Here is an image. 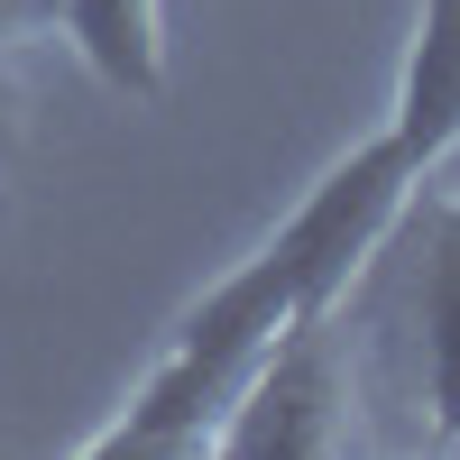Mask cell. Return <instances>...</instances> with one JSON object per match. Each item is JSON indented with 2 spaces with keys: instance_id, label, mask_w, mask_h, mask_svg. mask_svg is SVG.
<instances>
[{
  "instance_id": "cell-3",
  "label": "cell",
  "mask_w": 460,
  "mask_h": 460,
  "mask_svg": "<svg viewBox=\"0 0 460 460\" xmlns=\"http://www.w3.org/2000/svg\"><path fill=\"white\" fill-rule=\"evenodd\" d=\"M414 184H424V166L396 147V129H377L341 166H323V184L277 221V240H267V258L286 267L295 304H341V295H350V277L387 249V230L405 221Z\"/></svg>"
},
{
  "instance_id": "cell-5",
  "label": "cell",
  "mask_w": 460,
  "mask_h": 460,
  "mask_svg": "<svg viewBox=\"0 0 460 460\" xmlns=\"http://www.w3.org/2000/svg\"><path fill=\"white\" fill-rule=\"evenodd\" d=\"M396 147L414 166H442L460 147V0H424L414 19V56H405V84H396Z\"/></svg>"
},
{
  "instance_id": "cell-2",
  "label": "cell",
  "mask_w": 460,
  "mask_h": 460,
  "mask_svg": "<svg viewBox=\"0 0 460 460\" xmlns=\"http://www.w3.org/2000/svg\"><path fill=\"white\" fill-rule=\"evenodd\" d=\"M350 442H368L350 332H341V304H304L277 332V350L258 359V377L240 387V405L221 414L212 451L221 460H323Z\"/></svg>"
},
{
  "instance_id": "cell-1",
  "label": "cell",
  "mask_w": 460,
  "mask_h": 460,
  "mask_svg": "<svg viewBox=\"0 0 460 460\" xmlns=\"http://www.w3.org/2000/svg\"><path fill=\"white\" fill-rule=\"evenodd\" d=\"M304 314L295 286H286V267L277 258H240L230 277L194 304V314L175 323L166 341V359L147 368V387L129 396V414L111 433H93L102 460H120V451H212L221 433V414L240 405V387L258 377V359L277 350V332Z\"/></svg>"
},
{
  "instance_id": "cell-7",
  "label": "cell",
  "mask_w": 460,
  "mask_h": 460,
  "mask_svg": "<svg viewBox=\"0 0 460 460\" xmlns=\"http://www.w3.org/2000/svg\"><path fill=\"white\" fill-rule=\"evenodd\" d=\"M65 28V0H0V47H19V37H56Z\"/></svg>"
},
{
  "instance_id": "cell-6",
  "label": "cell",
  "mask_w": 460,
  "mask_h": 460,
  "mask_svg": "<svg viewBox=\"0 0 460 460\" xmlns=\"http://www.w3.org/2000/svg\"><path fill=\"white\" fill-rule=\"evenodd\" d=\"M65 37L84 47V65L111 93H129V102L166 93V19H157V0H65Z\"/></svg>"
},
{
  "instance_id": "cell-8",
  "label": "cell",
  "mask_w": 460,
  "mask_h": 460,
  "mask_svg": "<svg viewBox=\"0 0 460 460\" xmlns=\"http://www.w3.org/2000/svg\"><path fill=\"white\" fill-rule=\"evenodd\" d=\"M10 129H19V84L0 74V147H10Z\"/></svg>"
},
{
  "instance_id": "cell-4",
  "label": "cell",
  "mask_w": 460,
  "mask_h": 460,
  "mask_svg": "<svg viewBox=\"0 0 460 460\" xmlns=\"http://www.w3.org/2000/svg\"><path fill=\"white\" fill-rule=\"evenodd\" d=\"M414 314H424V405L433 442L460 451V175H442L433 194L414 184Z\"/></svg>"
}]
</instances>
